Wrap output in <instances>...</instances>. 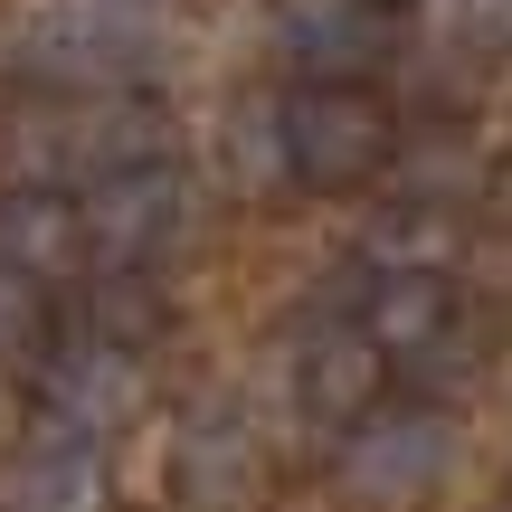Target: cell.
Masks as SVG:
<instances>
[{"instance_id": "obj_1", "label": "cell", "mask_w": 512, "mask_h": 512, "mask_svg": "<svg viewBox=\"0 0 512 512\" xmlns=\"http://www.w3.org/2000/svg\"><path fill=\"white\" fill-rule=\"evenodd\" d=\"M152 57H162L152 0H29L19 19V67L57 76V86H114Z\"/></svg>"}, {"instance_id": "obj_2", "label": "cell", "mask_w": 512, "mask_h": 512, "mask_svg": "<svg viewBox=\"0 0 512 512\" xmlns=\"http://www.w3.org/2000/svg\"><path fill=\"white\" fill-rule=\"evenodd\" d=\"M446 475H456V427L437 408H370V418H351L342 456H332V484L370 512L427 503Z\"/></svg>"}, {"instance_id": "obj_3", "label": "cell", "mask_w": 512, "mask_h": 512, "mask_svg": "<svg viewBox=\"0 0 512 512\" xmlns=\"http://www.w3.org/2000/svg\"><path fill=\"white\" fill-rule=\"evenodd\" d=\"M38 399H48V437H114L124 418H143V361H133L124 342H67L48 361V380H38Z\"/></svg>"}, {"instance_id": "obj_4", "label": "cell", "mask_w": 512, "mask_h": 512, "mask_svg": "<svg viewBox=\"0 0 512 512\" xmlns=\"http://www.w3.org/2000/svg\"><path fill=\"white\" fill-rule=\"evenodd\" d=\"M76 219H86V256L105 275H124V266H143V256H162V238L181 228V181H171L162 162L114 171V181H95L86 200H76Z\"/></svg>"}, {"instance_id": "obj_5", "label": "cell", "mask_w": 512, "mask_h": 512, "mask_svg": "<svg viewBox=\"0 0 512 512\" xmlns=\"http://www.w3.org/2000/svg\"><path fill=\"white\" fill-rule=\"evenodd\" d=\"M285 143H294V171L304 181H361V171L389 162V114L370 95H294L285 105Z\"/></svg>"}, {"instance_id": "obj_6", "label": "cell", "mask_w": 512, "mask_h": 512, "mask_svg": "<svg viewBox=\"0 0 512 512\" xmlns=\"http://www.w3.org/2000/svg\"><path fill=\"white\" fill-rule=\"evenodd\" d=\"M171 484H181L200 512H228L256 494V427L228 418V408H200V418H181V437H171Z\"/></svg>"}, {"instance_id": "obj_7", "label": "cell", "mask_w": 512, "mask_h": 512, "mask_svg": "<svg viewBox=\"0 0 512 512\" xmlns=\"http://www.w3.org/2000/svg\"><path fill=\"white\" fill-rule=\"evenodd\" d=\"M0 512H105V456L86 437H38L0 475Z\"/></svg>"}, {"instance_id": "obj_8", "label": "cell", "mask_w": 512, "mask_h": 512, "mask_svg": "<svg viewBox=\"0 0 512 512\" xmlns=\"http://www.w3.org/2000/svg\"><path fill=\"white\" fill-rule=\"evenodd\" d=\"M285 48L313 76H342V67H370L389 48V29L370 0H285Z\"/></svg>"}, {"instance_id": "obj_9", "label": "cell", "mask_w": 512, "mask_h": 512, "mask_svg": "<svg viewBox=\"0 0 512 512\" xmlns=\"http://www.w3.org/2000/svg\"><path fill=\"white\" fill-rule=\"evenodd\" d=\"M0 256H10L19 275H57L86 256V219H76L67 190H10L0 200Z\"/></svg>"}, {"instance_id": "obj_10", "label": "cell", "mask_w": 512, "mask_h": 512, "mask_svg": "<svg viewBox=\"0 0 512 512\" xmlns=\"http://www.w3.org/2000/svg\"><path fill=\"white\" fill-rule=\"evenodd\" d=\"M370 380H380V342L370 332H332V342L304 351V408L313 418H361Z\"/></svg>"}, {"instance_id": "obj_11", "label": "cell", "mask_w": 512, "mask_h": 512, "mask_svg": "<svg viewBox=\"0 0 512 512\" xmlns=\"http://www.w3.org/2000/svg\"><path fill=\"white\" fill-rule=\"evenodd\" d=\"M228 181L266 200L275 181H294V143H285V105H238L228 114Z\"/></svg>"}, {"instance_id": "obj_12", "label": "cell", "mask_w": 512, "mask_h": 512, "mask_svg": "<svg viewBox=\"0 0 512 512\" xmlns=\"http://www.w3.org/2000/svg\"><path fill=\"white\" fill-rule=\"evenodd\" d=\"M437 323H446V294L427 285H408V275H389L380 285V313H370V342H437Z\"/></svg>"}, {"instance_id": "obj_13", "label": "cell", "mask_w": 512, "mask_h": 512, "mask_svg": "<svg viewBox=\"0 0 512 512\" xmlns=\"http://www.w3.org/2000/svg\"><path fill=\"white\" fill-rule=\"evenodd\" d=\"M29 342H38V275H19L10 256H0V361L29 351Z\"/></svg>"}, {"instance_id": "obj_14", "label": "cell", "mask_w": 512, "mask_h": 512, "mask_svg": "<svg viewBox=\"0 0 512 512\" xmlns=\"http://www.w3.org/2000/svg\"><path fill=\"white\" fill-rule=\"evenodd\" d=\"M475 19H484L494 38H512V0H475Z\"/></svg>"}, {"instance_id": "obj_15", "label": "cell", "mask_w": 512, "mask_h": 512, "mask_svg": "<svg viewBox=\"0 0 512 512\" xmlns=\"http://www.w3.org/2000/svg\"><path fill=\"white\" fill-rule=\"evenodd\" d=\"M152 10H162V0H152Z\"/></svg>"}]
</instances>
